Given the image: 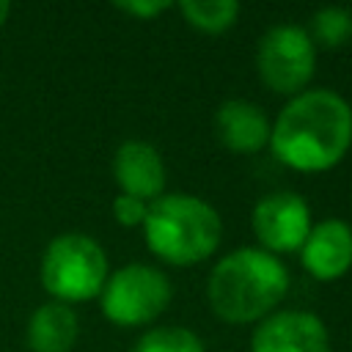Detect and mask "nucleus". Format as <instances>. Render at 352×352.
<instances>
[{
  "label": "nucleus",
  "instance_id": "nucleus-17",
  "mask_svg": "<svg viewBox=\"0 0 352 352\" xmlns=\"http://www.w3.org/2000/svg\"><path fill=\"white\" fill-rule=\"evenodd\" d=\"M116 8L124 11V14H132L138 19H154L157 14L168 11L170 3H165V0H154V3H148V0H143V3L140 0H132V3H116Z\"/></svg>",
  "mask_w": 352,
  "mask_h": 352
},
{
  "label": "nucleus",
  "instance_id": "nucleus-5",
  "mask_svg": "<svg viewBox=\"0 0 352 352\" xmlns=\"http://www.w3.org/2000/svg\"><path fill=\"white\" fill-rule=\"evenodd\" d=\"M102 314L118 327L154 322L170 302V280L148 264H126L113 272L102 289Z\"/></svg>",
  "mask_w": 352,
  "mask_h": 352
},
{
  "label": "nucleus",
  "instance_id": "nucleus-12",
  "mask_svg": "<svg viewBox=\"0 0 352 352\" xmlns=\"http://www.w3.org/2000/svg\"><path fill=\"white\" fill-rule=\"evenodd\" d=\"M80 336V322L72 305L50 300L28 319V349L30 352H72Z\"/></svg>",
  "mask_w": 352,
  "mask_h": 352
},
{
  "label": "nucleus",
  "instance_id": "nucleus-13",
  "mask_svg": "<svg viewBox=\"0 0 352 352\" xmlns=\"http://www.w3.org/2000/svg\"><path fill=\"white\" fill-rule=\"evenodd\" d=\"M182 16L201 33H223L239 16V3L234 0H182Z\"/></svg>",
  "mask_w": 352,
  "mask_h": 352
},
{
  "label": "nucleus",
  "instance_id": "nucleus-8",
  "mask_svg": "<svg viewBox=\"0 0 352 352\" xmlns=\"http://www.w3.org/2000/svg\"><path fill=\"white\" fill-rule=\"evenodd\" d=\"M250 352H330V336L316 314L275 311L253 330Z\"/></svg>",
  "mask_w": 352,
  "mask_h": 352
},
{
  "label": "nucleus",
  "instance_id": "nucleus-6",
  "mask_svg": "<svg viewBox=\"0 0 352 352\" xmlns=\"http://www.w3.org/2000/svg\"><path fill=\"white\" fill-rule=\"evenodd\" d=\"M256 66L270 91L297 96L314 77L316 44L311 41L308 30L297 25H275L258 41Z\"/></svg>",
  "mask_w": 352,
  "mask_h": 352
},
{
  "label": "nucleus",
  "instance_id": "nucleus-16",
  "mask_svg": "<svg viewBox=\"0 0 352 352\" xmlns=\"http://www.w3.org/2000/svg\"><path fill=\"white\" fill-rule=\"evenodd\" d=\"M146 212H148V204L140 201V198H132V195H124V192H118V195L113 198V217H116V223L124 226V228L143 226Z\"/></svg>",
  "mask_w": 352,
  "mask_h": 352
},
{
  "label": "nucleus",
  "instance_id": "nucleus-18",
  "mask_svg": "<svg viewBox=\"0 0 352 352\" xmlns=\"http://www.w3.org/2000/svg\"><path fill=\"white\" fill-rule=\"evenodd\" d=\"M8 14H11V6H8V3H3V0H0V28H3V25H6V19H8Z\"/></svg>",
  "mask_w": 352,
  "mask_h": 352
},
{
  "label": "nucleus",
  "instance_id": "nucleus-7",
  "mask_svg": "<svg viewBox=\"0 0 352 352\" xmlns=\"http://www.w3.org/2000/svg\"><path fill=\"white\" fill-rule=\"evenodd\" d=\"M250 226L267 253H294L311 231V209L297 192H270L253 206Z\"/></svg>",
  "mask_w": 352,
  "mask_h": 352
},
{
  "label": "nucleus",
  "instance_id": "nucleus-9",
  "mask_svg": "<svg viewBox=\"0 0 352 352\" xmlns=\"http://www.w3.org/2000/svg\"><path fill=\"white\" fill-rule=\"evenodd\" d=\"M302 267L316 280H336L352 267V228L338 217H327L311 226L302 248Z\"/></svg>",
  "mask_w": 352,
  "mask_h": 352
},
{
  "label": "nucleus",
  "instance_id": "nucleus-1",
  "mask_svg": "<svg viewBox=\"0 0 352 352\" xmlns=\"http://www.w3.org/2000/svg\"><path fill=\"white\" fill-rule=\"evenodd\" d=\"M352 146V107L327 88H311L286 102L278 113L270 148L292 170L319 173L344 160Z\"/></svg>",
  "mask_w": 352,
  "mask_h": 352
},
{
  "label": "nucleus",
  "instance_id": "nucleus-2",
  "mask_svg": "<svg viewBox=\"0 0 352 352\" xmlns=\"http://www.w3.org/2000/svg\"><path fill=\"white\" fill-rule=\"evenodd\" d=\"M289 292V270L264 248H239L223 256L206 280L212 311L231 324L267 319Z\"/></svg>",
  "mask_w": 352,
  "mask_h": 352
},
{
  "label": "nucleus",
  "instance_id": "nucleus-11",
  "mask_svg": "<svg viewBox=\"0 0 352 352\" xmlns=\"http://www.w3.org/2000/svg\"><path fill=\"white\" fill-rule=\"evenodd\" d=\"M214 129L226 148L236 154H253L270 146L272 124L258 104L248 99H228L217 107Z\"/></svg>",
  "mask_w": 352,
  "mask_h": 352
},
{
  "label": "nucleus",
  "instance_id": "nucleus-15",
  "mask_svg": "<svg viewBox=\"0 0 352 352\" xmlns=\"http://www.w3.org/2000/svg\"><path fill=\"white\" fill-rule=\"evenodd\" d=\"M132 352H206V346L187 327H157L148 330Z\"/></svg>",
  "mask_w": 352,
  "mask_h": 352
},
{
  "label": "nucleus",
  "instance_id": "nucleus-3",
  "mask_svg": "<svg viewBox=\"0 0 352 352\" xmlns=\"http://www.w3.org/2000/svg\"><path fill=\"white\" fill-rule=\"evenodd\" d=\"M143 236L160 261L173 267H192L217 250L223 223L217 209L204 198L170 192L148 204Z\"/></svg>",
  "mask_w": 352,
  "mask_h": 352
},
{
  "label": "nucleus",
  "instance_id": "nucleus-14",
  "mask_svg": "<svg viewBox=\"0 0 352 352\" xmlns=\"http://www.w3.org/2000/svg\"><path fill=\"white\" fill-rule=\"evenodd\" d=\"M308 36H311L314 44L327 47V50L344 47L352 38V11L349 8H338V6L316 11L311 16V33Z\"/></svg>",
  "mask_w": 352,
  "mask_h": 352
},
{
  "label": "nucleus",
  "instance_id": "nucleus-4",
  "mask_svg": "<svg viewBox=\"0 0 352 352\" xmlns=\"http://www.w3.org/2000/svg\"><path fill=\"white\" fill-rule=\"evenodd\" d=\"M107 283V256L102 245L80 231L50 239L41 256V286L58 302H85Z\"/></svg>",
  "mask_w": 352,
  "mask_h": 352
},
{
  "label": "nucleus",
  "instance_id": "nucleus-10",
  "mask_svg": "<svg viewBox=\"0 0 352 352\" xmlns=\"http://www.w3.org/2000/svg\"><path fill=\"white\" fill-rule=\"evenodd\" d=\"M113 179L124 195L148 204L157 201L165 190V162L151 143L126 140L113 157Z\"/></svg>",
  "mask_w": 352,
  "mask_h": 352
}]
</instances>
